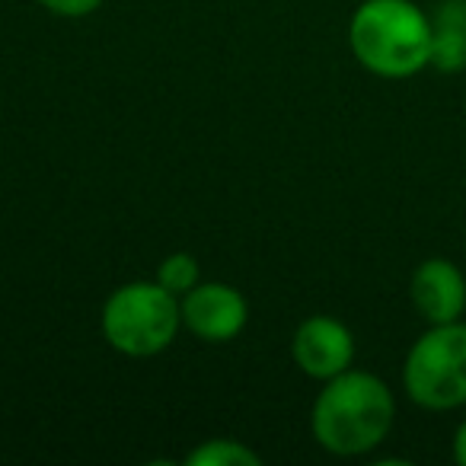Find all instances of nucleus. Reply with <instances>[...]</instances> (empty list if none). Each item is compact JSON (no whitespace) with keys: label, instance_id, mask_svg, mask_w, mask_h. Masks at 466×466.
Wrapping results in <instances>:
<instances>
[{"label":"nucleus","instance_id":"obj_3","mask_svg":"<svg viewBox=\"0 0 466 466\" xmlns=\"http://www.w3.org/2000/svg\"><path fill=\"white\" fill-rule=\"evenodd\" d=\"M103 336L118 355L154 358L176 342L182 329V307L160 281H128L106 298L99 313Z\"/></svg>","mask_w":466,"mask_h":466},{"label":"nucleus","instance_id":"obj_4","mask_svg":"<svg viewBox=\"0 0 466 466\" xmlns=\"http://www.w3.org/2000/svg\"><path fill=\"white\" fill-rule=\"evenodd\" d=\"M402 390L419 409L451 412L466 406V323L428 326L402 361Z\"/></svg>","mask_w":466,"mask_h":466},{"label":"nucleus","instance_id":"obj_1","mask_svg":"<svg viewBox=\"0 0 466 466\" xmlns=\"http://www.w3.org/2000/svg\"><path fill=\"white\" fill-rule=\"evenodd\" d=\"M396 421L393 390L370 370L349 368L323 380L310 409L313 441L336 457H364L390 438Z\"/></svg>","mask_w":466,"mask_h":466},{"label":"nucleus","instance_id":"obj_8","mask_svg":"<svg viewBox=\"0 0 466 466\" xmlns=\"http://www.w3.org/2000/svg\"><path fill=\"white\" fill-rule=\"evenodd\" d=\"M431 67L438 71H463L466 67V0H441L431 16Z\"/></svg>","mask_w":466,"mask_h":466},{"label":"nucleus","instance_id":"obj_11","mask_svg":"<svg viewBox=\"0 0 466 466\" xmlns=\"http://www.w3.org/2000/svg\"><path fill=\"white\" fill-rule=\"evenodd\" d=\"M106 0H39V7H46L48 14L65 16V20H80V16H90L103 7Z\"/></svg>","mask_w":466,"mask_h":466},{"label":"nucleus","instance_id":"obj_6","mask_svg":"<svg viewBox=\"0 0 466 466\" xmlns=\"http://www.w3.org/2000/svg\"><path fill=\"white\" fill-rule=\"evenodd\" d=\"M291 358L300 374L313 380H332L355 364V336L336 317H307L291 336Z\"/></svg>","mask_w":466,"mask_h":466},{"label":"nucleus","instance_id":"obj_5","mask_svg":"<svg viewBox=\"0 0 466 466\" xmlns=\"http://www.w3.org/2000/svg\"><path fill=\"white\" fill-rule=\"evenodd\" d=\"M182 329L208 345L233 342L249 323V304L243 291L224 281H198L188 294L179 298Z\"/></svg>","mask_w":466,"mask_h":466},{"label":"nucleus","instance_id":"obj_10","mask_svg":"<svg viewBox=\"0 0 466 466\" xmlns=\"http://www.w3.org/2000/svg\"><path fill=\"white\" fill-rule=\"evenodd\" d=\"M157 281H160L167 291H173L176 298L188 294L201 281V266L192 253H169L167 259L157 268Z\"/></svg>","mask_w":466,"mask_h":466},{"label":"nucleus","instance_id":"obj_2","mask_svg":"<svg viewBox=\"0 0 466 466\" xmlns=\"http://www.w3.org/2000/svg\"><path fill=\"white\" fill-rule=\"evenodd\" d=\"M434 26L415 0H361L349 23V48L383 80L415 77L431 65Z\"/></svg>","mask_w":466,"mask_h":466},{"label":"nucleus","instance_id":"obj_12","mask_svg":"<svg viewBox=\"0 0 466 466\" xmlns=\"http://www.w3.org/2000/svg\"><path fill=\"white\" fill-rule=\"evenodd\" d=\"M451 451H453V460H457L460 466H466V419L457 425V431H453V444H451Z\"/></svg>","mask_w":466,"mask_h":466},{"label":"nucleus","instance_id":"obj_7","mask_svg":"<svg viewBox=\"0 0 466 466\" xmlns=\"http://www.w3.org/2000/svg\"><path fill=\"white\" fill-rule=\"evenodd\" d=\"M409 300L428 326L457 323L466 313V275L460 272L457 262L431 256L412 272Z\"/></svg>","mask_w":466,"mask_h":466},{"label":"nucleus","instance_id":"obj_9","mask_svg":"<svg viewBox=\"0 0 466 466\" xmlns=\"http://www.w3.org/2000/svg\"><path fill=\"white\" fill-rule=\"evenodd\" d=\"M186 466H262V457L233 438H211L186 457Z\"/></svg>","mask_w":466,"mask_h":466}]
</instances>
